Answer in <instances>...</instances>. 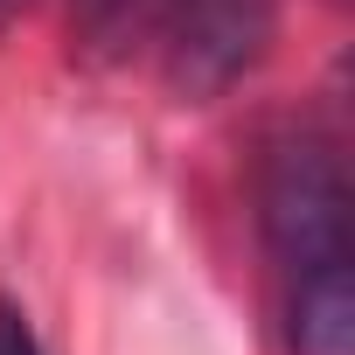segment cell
<instances>
[{"mask_svg":"<svg viewBox=\"0 0 355 355\" xmlns=\"http://www.w3.org/2000/svg\"><path fill=\"white\" fill-rule=\"evenodd\" d=\"M84 42L146 56L174 91L209 98L258 63L272 35V0H77Z\"/></svg>","mask_w":355,"mask_h":355,"instance_id":"1","label":"cell"},{"mask_svg":"<svg viewBox=\"0 0 355 355\" xmlns=\"http://www.w3.org/2000/svg\"><path fill=\"white\" fill-rule=\"evenodd\" d=\"M258 202H265V244L286 286L348 265V174L327 139L293 132L286 146H272Z\"/></svg>","mask_w":355,"mask_h":355,"instance_id":"2","label":"cell"},{"mask_svg":"<svg viewBox=\"0 0 355 355\" xmlns=\"http://www.w3.org/2000/svg\"><path fill=\"white\" fill-rule=\"evenodd\" d=\"M293 355H355V272H313L286 286Z\"/></svg>","mask_w":355,"mask_h":355,"instance_id":"3","label":"cell"},{"mask_svg":"<svg viewBox=\"0 0 355 355\" xmlns=\"http://www.w3.org/2000/svg\"><path fill=\"white\" fill-rule=\"evenodd\" d=\"M0 355H42V348H35V334H28V320H21L8 300H0Z\"/></svg>","mask_w":355,"mask_h":355,"instance_id":"4","label":"cell"},{"mask_svg":"<svg viewBox=\"0 0 355 355\" xmlns=\"http://www.w3.org/2000/svg\"><path fill=\"white\" fill-rule=\"evenodd\" d=\"M15 15H21V0H0V28H8V21H15Z\"/></svg>","mask_w":355,"mask_h":355,"instance_id":"5","label":"cell"}]
</instances>
